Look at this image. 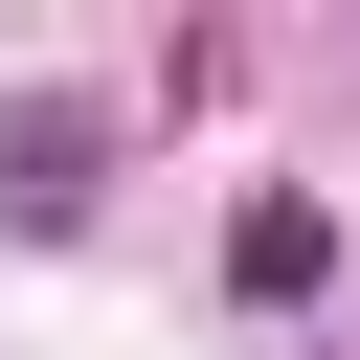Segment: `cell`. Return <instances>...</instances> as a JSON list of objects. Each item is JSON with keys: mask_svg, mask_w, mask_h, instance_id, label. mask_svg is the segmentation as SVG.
Masks as SVG:
<instances>
[{"mask_svg": "<svg viewBox=\"0 0 360 360\" xmlns=\"http://www.w3.org/2000/svg\"><path fill=\"white\" fill-rule=\"evenodd\" d=\"M225 270H248V292H315V270H338V225H315V202H248V225H225Z\"/></svg>", "mask_w": 360, "mask_h": 360, "instance_id": "7a4b0ae2", "label": "cell"}, {"mask_svg": "<svg viewBox=\"0 0 360 360\" xmlns=\"http://www.w3.org/2000/svg\"><path fill=\"white\" fill-rule=\"evenodd\" d=\"M90 180H112V112L90 90H0V225L45 248V225H90Z\"/></svg>", "mask_w": 360, "mask_h": 360, "instance_id": "6da1fadb", "label": "cell"}]
</instances>
